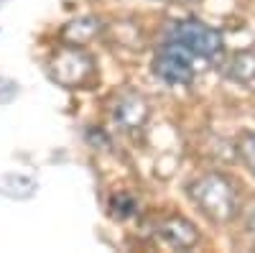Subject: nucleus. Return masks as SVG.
<instances>
[{
    "mask_svg": "<svg viewBox=\"0 0 255 253\" xmlns=\"http://www.w3.org/2000/svg\"><path fill=\"white\" fill-rule=\"evenodd\" d=\"M100 31H102V20L95 18V15H84V18L72 20V23L61 31V38L67 41V44H72V46H84Z\"/></svg>",
    "mask_w": 255,
    "mask_h": 253,
    "instance_id": "obj_7",
    "label": "nucleus"
},
{
    "mask_svg": "<svg viewBox=\"0 0 255 253\" xmlns=\"http://www.w3.org/2000/svg\"><path fill=\"white\" fill-rule=\"evenodd\" d=\"M51 74L64 87H84L95 77V61L87 51H82V46L67 44L51 59Z\"/></svg>",
    "mask_w": 255,
    "mask_h": 253,
    "instance_id": "obj_3",
    "label": "nucleus"
},
{
    "mask_svg": "<svg viewBox=\"0 0 255 253\" xmlns=\"http://www.w3.org/2000/svg\"><path fill=\"white\" fill-rule=\"evenodd\" d=\"M176 3H181V5H197V3H202V0H176Z\"/></svg>",
    "mask_w": 255,
    "mask_h": 253,
    "instance_id": "obj_12",
    "label": "nucleus"
},
{
    "mask_svg": "<svg viewBox=\"0 0 255 253\" xmlns=\"http://www.w3.org/2000/svg\"><path fill=\"white\" fill-rule=\"evenodd\" d=\"M158 236L168 243V246H174L179 251H186V248H194L199 243V230L197 225L181 218V215H171V218H166L158 228Z\"/></svg>",
    "mask_w": 255,
    "mask_h": 253,
    "instance_id": "obj_6",
    "label": "nucleus"
},
{
    "mask_svg": "<svg viewBox=\"0 0 255 253\" xmlns=\"http://www.w3.org/2000/svg\"><path fill=\"white\" fill-rule=\"evenodd\" d=\"M189 49L176 41H166L153 59V74L166 84H191L194 82V59Z\"/></svg>",
    "mask_w": 255,
    "mask_h": 253,
    "instance_id": "obj_4",
    "label": "nucleus"
},
{
    "mask_svg": "<svg viewBox=\"0 0 255 253\" xmlns=\"http://www.w3.org/2000/svg\"><path fill=\"white\" fill-rule=\"evenodd\" d=\"M168 41H176L184 49H189L194 56H204V59H215L222 54L225 38L217 28L207 26L204 20L197 18H186V20H176L168 28Z\"/></svg>",
    "mask_w": 255,
    "mask_h": 253,
    "instance_id": "obj_2",
    "label": "nucleus"
},
{
    "mask_svg": "<svg viewBox=\"0 0 255 253\" xmlns=\"http://www.w3.org/2000/svg\"><path fill=\"white\" fill-rule=\"evenodd\" d=\"M225 74L232 79V82H240V84H248L255 79V51L253 49H243L238 54H232L225 64Z\"/></svg>",
    "mask_w": 255,
    "mask_h": 253,
    "instance_id": "obj_8",
    "label": "nucleus"
},
{
    "mask_svg": "<svg viewBox=\"0 0 255 253\" xmlns=\"http://www.w3.org/2000/svg\"><path fill=\"white\" fill-rule=\"evenodd\" d=\"M186 192H189V200L202 210V215L217 225L230 223L238 215V189L225 174L209 172L191 182L186 187Z\"/></svg>",
    "mask_w": 255,
    "mask_h": 253,
    "instance_id": "obj_1",
    "label": "nucleus"
},
{
    "mask_svg": "<svg viewBox=\"0 0 255 253\" xmlns=\"http://www.w3.org/2000/svg\"><path fill=\"white\" fill-rule=\"evenodd\" d=\"M238 154H240L243 164L255 174V131H248V133L240 136V141H238Z\"/></svg>",
    "mask_w": 255,
    "mask_h": 253,
    "instance_id": "obj_10",
    "label": "nucleus"
},
{
    "mask_svg": "<svg viewBox=\"0 0 255 253\" xmlns=\"http://www.w3.org/2000/svg\"><path fill=\"white\" fill-rule=\"evenodd\" d=\"M110 210H113V215L120 218V220L123 218H130V215L138 213V200L133 195H128V192H118L110 200Z\"/></svg>",
    "mask_w": 255,
    "mask_h": 253,
    "instance_id": "obj_9",
    "label": "nucleus"
},
{
    "mask_svg": "<svg viewBox=\"0 0 255 253\" xmlns=\"http://www.w3.org/2000/svg\"><path fill=\"white\" fill-rule=\"evenodd\" d=\"M148 118H151V108H148V100L140 92L128 90L113 102V120L125 133H138L148 123Z\"/></svg>",
    "mask_w": 255,
    "mask_h": 253,
    "instance_id": "obj_5",
    "label": "nucleus"
},
{
    "mask_svg": "<svg viewBox=\"0 0 255 253\" xmlns=\"http://www.w3.org/2000/svg\"><path fill=\"white\" fill-rule=\"evenodd\" d=\"M245 230L255 238V205H250L248 213H245Z\"/></svg>",
    "mask_w": 255,
    "mask_h": 253,
    "instance_id": "obj_11",
    "label": "nucleus"
}]
</instances>
